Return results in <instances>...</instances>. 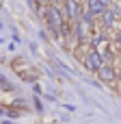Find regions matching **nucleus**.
<instances>
[{
  "instance_id": "1",
  "label": "nucleus",
  "mask_w": 121,
  "mask_h": 124,
  "mask_svg": "<svg viewBox=\"0 0 121 124\" xmlns=\"http://www.w3.org/2000/svg\"><path fill=\"white\" fill-rule=\"evenodd\" d=\"M43 13H45V20H48L50 28H52L54 33H58V31L63 28V15H61V11H58L56 7H48Z\"/></svg>"
},
{
  "instance_id": "2",
  "label": "nucleus",
  "mask_w": 121,
  "mask_h": 124,
  "mask_svg": "<svg viewBox=\"0 0 121 124\" xmlns=\"http://www.w3.org/2000/svg\"><path fill=\"white\" fill-rule=\"evenodd\" d=\"M102 63H104V59H102V54H100L97 50H91V52L87 54V59H84V65H87V70H91V72H97V70L102 68Z\"/></svg>"
},
{
  "instance_id": "3",
  "label": "nucleus",
  "mask_w": 121,
  "mask_h": 124,
  "mask_svg": "<svg viewBox=\"0 0 121 124\" xmlns=\"http://www.w3.org/2000/svg\"><path fill=\"white\" fill-rule=\"evenodd\" d=\"M65 15H67V17H78V15H80L78 0H65Z\"/></svg>"
},
{
  "instance_id": "4",
  "label": "nucleus",
  "mask_w": 121,
  "mask_h": 124,
  "mask_svg": "<svg viewBox=\"0 0 121 124\" xmlns=\"http://www.w3.org/2000/svg\"><path fill=\"white\" fill-rule=\"evenodd\" d=\"M87 7H89L87 11H91L93 15H102V13H104V9H106L102 0H87Z\"/></svg>"
},
{
  "instance_id": "5",
  "label": "nucleus",
  "mask_w": 121,
  "mask_h": 124,
  "mask_svg": "<svg viewBox=\"0 0 121 124\" xmlns=\"http://www.w3.org/2000/svg\"><path fill=\"white\" fill-rule=\"evenodd\" d=\"M97 72H100V78H102V81H106V83L115 81V70H113L110 65H104V63H102V68H100Z\"/></svg>"
},
{
  "instance_id": "6",
  "label": "nucleus",
  "mask_w": 121,
  "mask_h": 124,
  "mask_svg": "<svg viewBox=\"0 0 121 124\" xmlns=\"http://www.w3.org/2000/svg\"><path fill=\"white\" fill-rule=\"evenodd\" d=\"M104 39H102V35H97V37H93V46H100Z\"/></svg>"
},
{
  "instance_id": "7",
  "label": "nucleus",
  "mask_w": 121,
  "mask_h": 124,
  "mask_svg": "<svg viewBox=\"0 0 121 124\" xmlns=\"http://www.w3.org/2000/svg\"><path fill=\"white\" fill-rule=\"evenodd\" d=\"M41 2H45V4H50V2H52V0H41Z\"/></svg>"
},
{
  "instance_id": "8",
  "label": "nucleus",
  "mask_w": 121,
  "mask_h": 124,
  "mask_svg": "<svg viewBox=\"0 0 121 124\" xmlns=\"http://www.w3.org/2000/svg\"><path fill=\"white\" fill-rule=\"evenodd\" d=\"M117 39H119V44H121V33H119V35H117Z\"/></svg>"
}]
</instances>
